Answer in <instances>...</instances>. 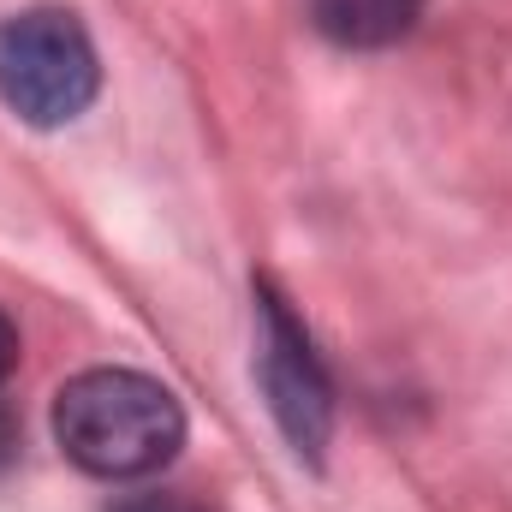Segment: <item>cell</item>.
I'll return each instance as SVG.
<instances>
[{
  "label": "cell",
  "instance_id": "cell-5",
  "mask_svg": "<svg viewBox=\"0 0 512 512\" xmlns=\"http://www.w3.org/2000/svg\"><path fill=\"white\" fill-rule=\"evenodd\" d=\"M114 512H209L191 489H149V495H126Z\"/></svg>",
  "mask_w": 512,
  "mask_h": 512
},
{
  "label": "cell",
  "instance_id": "cell-2",
  "mask_svg": "<svg viewBox=\"0 0 512 512\" xmlns=\"http://www.w3.org/2000/svg\"><path fill=\"white\" fill-rule=\"evenodd\" d=\"M102 90L90 30L60 6H30L0 18V102L30 126L78 120Z\"/></svg>",
  "mask_w": 512,
  "mask_h": 512
},
{
  "label": "cell",
  "instance_id": "cell-1",
  "mask_svg": "<svg viewBox=\"0 0 512 512\" xmlns=\"http://www.w3.org/2000/svg\"><path fill=\"white\" fill-rule=\"evenodd\" d=\"M54 441L90 477H149L185 447V411L143 370H84L54 399Z\"/></svg>",
  "mask_w": 512,
  "mask_h": 512
},
{
  "label": "cell",
  "instance_id": "cell-6",
  "mask_svg": "<svg viewBox=\"0 0 512 512\" xmlns=\"http://www.w3.org/2000/svg\"><path fill=\"white\" fill-rule=\"evenodd\" d=\"M12 459H18V417L0 405V471H6Z\"/></svg>",
  "mask_w": 512,
  "mask_h": 512
},
{
  "label": "cell",
  "instance_id": "cell-4",
  "mask_svg": "<svg viewBox=\"0 0 512 512\" xmlns=\"http://www.w3.org/2000/svg\"><path fill=\"white\" fill-rule=\"evenodd\" d=\"M423 0H310V24L340 48H387L411 36Z\"/></svg>",
  "mask_w": 512,
  "mask_h": 512
},
{
  "label": "cell",
  "instance_id": "cell-7",
  "mask_svg": "<svg viewBox=\"0 0 512 512\" xmlns=\"http://www.w3.org/2000/svg\"><path fill=\"white\" fill-rule=\"evenodd\" d=\"M12 364H18V328H12L6 310H0V382L12 376Z\"/></svg>",
  "mask_w": 512,
  "mask_h": 512
},
{
  "label": "cell",
  "instance_id": "cell-3",
  "mask_svg": "<svg viewBox=\"0 0 512 512\" xmlns=\"http://www.w3.org/2000/svg\"><path fill=\"white\" fill-rule=\"evenodd\" d=\"M262 387L268 405L286 429V441L310 459H322L328 447V423H334V387L322 376L304 328L292 322L286 298H274V286L262 280Z\"/></svg>",
  "mask_w": 512,
  "mask_h": 512
}]
</instances>
